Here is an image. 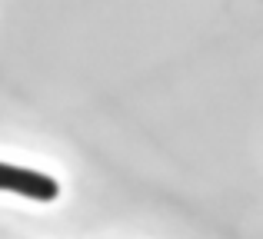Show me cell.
<instances>
[{
    "mask_svg": "<svg viewBox=\"0 0 263 239\" xmlns=\"http://www.w3.org/2000/svg\"><path fill=\"white\" fill-rule=\"evenodd\" d=\"M0 189H4V193H20V196L37 200V203H50V200H57V193H60L57 180L37 173V169L10 166V163H0Z\"/></svg>",
    "mask_w": 263,
    "mask_h": 239,
    "instance_id": "6da1fadb",
    "label": "cell"
}]
</instances>
